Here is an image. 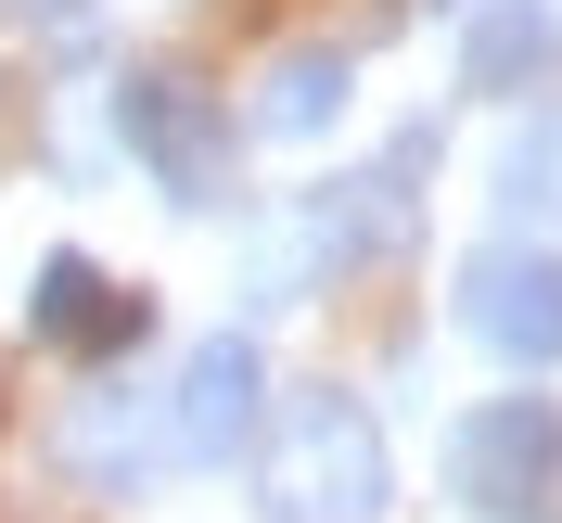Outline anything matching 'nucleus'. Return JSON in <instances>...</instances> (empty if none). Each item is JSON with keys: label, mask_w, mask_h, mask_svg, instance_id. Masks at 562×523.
Segmentation results:
<instances>
[{"label": "nucleus", "mask_w": 562, "mask_h": 523, "mask_svg": "<svg viewBox=\"0 0 562 523\" xmlns=\"http://www.w3.org/2000/svg\"><path fill=\"white\" fill-rule=\"evenodd\" d=\"M26 332L38 345H65V357H128L140 332H154V294H128V281H103L90 255H38V281H26Z\"/></svg>", "instance_id": "obj_7"}, {"label": "nucleus", "mask_w": 562, "mask_h": 523, "mask_svg": "<svg viewBox=\"0 0 562 523\" xmlns=\"http://www.w3.org/2000/svg\"><path fill=\"white\" fill-rule=\"evenodd\" d=\"M384 498H396V459L358 384H294L269 409V447H256V511L269 523H384Z\"/></svg>", "instance_id": "obj_1"}, {"label": "nucleus", "mask_w": 562, "mask_h": 523, "mask_svg": "<svg viewBox=\"0 0 562 523\" xmlns=\"http://www.w3.org/2000/svg\"><path fill=\"white\" fill-rule=\"evenodd\" d=\"M269 357H256V332H205V345L179 357L167 384V434H179V473H231V459L269 447Z\"/></svg>", "instance_id": "obj_6"}, {"label": "nucleus", "mask_w": 562, "mask_h": 523, "mask_svg": "<svg viewBox=\"0 0 562 523\" xmlns=\"http://www.w3.org/2000/svg\"><path fill=\"white\" fill-rule=\"evenodd\" d=\"M448 319H460V332H473L486 357H512V371H562V243L512 230V243L460 255Z\"/></svg>", "instance_id": "obj_5"}, {"label": "nucleus", "mask_w": 562, "mask_h": 523, "mask_svg": "<svg viewBox=\"0 0 562 523\" xmlns=\"http://www.w3.org/2000/svg\"><path fill=\"white\" fill-rule=\"evenodd\" d=\"M154 459H179L167 396H128V384L77 396V421H65V473H77L90 498H140V486H154Z\"/></svg>", "instance_id": "obj_8"}, {"label": "nucleus", "mask_w": 562, "mask_h": 523, "mask_svg": "<svg viewBox=\"0 0 562 523\" xmlns=\"http://www.w3.org/2000/svg\"><path fill=\"white\" fill-rule=\"evenodd\" d=\"M486 192H498V217H512V230H562V103L512 115V140H498Z\"/></svg>", "instance_id": "obj_11"}, {"label": "nucleus", "mask_w": 562, "mask_h": 523, "mask_svg": "<svg viewBox=\"0 0 562 523\" xmlns=\"http://www.w3.org/2000/svg\"><path fill=\"white\" fill-rule=\"evenodd\" d=\"M103 115H115V140H128L140 167H154V192H167L179 217L231 205V103H217V90H192L179 65H128L103 90Z\"/></svg>", "instance_id": "obj_3"}, {"label": "nucleus", "mask_w": 562, "mask_h": 523, "mask_svg": "<svg viewBox=\"0 0 562 523\" xmlns=\"http://www.w3.org/2000/svg\"><path fill=\"white\" fill-rule=\"evenodd\" d=\"M422 179H435V128H396L371 167H333L294 192V243L307 269H384L422 243Z\"/></svg>", "instance_id": "obj_2"}, {"label": "nucleus", "mask_w": 562, "mask_h": 523, "mask_svg": "<svg viewBox=\"0 0 562 523\" xmlns=\"http://www.w3.org/2000/svg\"><path fill=\"white\" fill-rule=\"evenodd\" d=\"M346 103H358V52L294 38V52H269V77H256L244 128H256V140H319V128H346Z\"/></svg>", "instance_id": "obj_9"}, {"label": "nucleus", "mask_w": 562, "mask_h": 523, "mask_svg": "<svg viewBox=\"0 0 562 523\" xmlns=\"http://www.w3.org/2000/svg\"><path fill=\"white\" fill-rule=\"evenodd\" d=\"M562 65V0H473L460 26V90H537Z\"/></svg>", "instance_id": "obj_10"}, {"label": "nucleus", "mask_w": 562, "mask_h": 523, "mask_svg": "<svg viewBox=\"0 0 562 523\" xmlns=\"http://www.w3.org/2000/svg\"><path fill=\"white\" fill-rule=\"evenodd\" d=\"M562 486V409L550 396H473L448 421V498L473 523H537Z\"/></svg>", "instance_id": "obj_4"}]
</instances>
